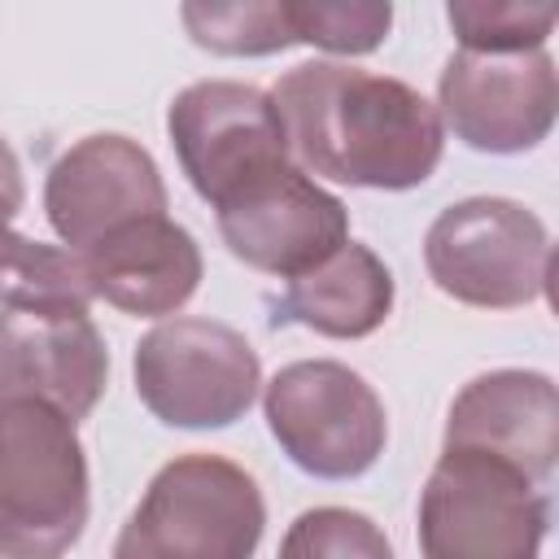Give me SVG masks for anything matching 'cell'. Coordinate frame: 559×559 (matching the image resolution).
I'll list each match as a JSON object with an SVG mask.
<instances>
[{"label":"cell","mask_w":559,"mask_h":559,"mask_svg":"<svg viewBox=\"0 0 559 559\" xmlns=\"http://www.w3.org/2000/svg\"><path fill=\"white\" fill-rule=\"evenodd\" d=\"M266 96L306 175L406 192L441 166L445 127L437 105L402 79L349 61H301Z\"/></svg>","instance_id":"6da1fadb"},{"label":"cell","mask_w":559,"mask_h":559,"mask_svg":"<svg viewBox=\"0 0 559 559\" xmlns=\"http://www.w3.org/2000/svg\"><path fill=\"white\" fill-rule=\"evenodd\" d=\"M87 454L48 402H0V559H66L87 528Z\"/></svg>","instance_id":"7a4b0ae2"},{"label":"cell","mask_w":559,"mask_h":559,"mask_svg":"<svg viewBox=\"0 0 559 559\" xmlns=\"http://www.w3.org/2000/svg\"><path fill=\"white\" fill-rule=\"evenodd\" d=\"M262 528L258 480L223 454L192 450L148 480L109 559H253Z\"/></svg>","instance_id":"3957f363"},{"label":"cell","mask_w":559,"mask_h":559,"mask_svg":"<svg viewBox=\"0 0 559 559\" xmlns=\"http://www.w3.org/2000/svg\"><path fill=\"white\" fill-rule=\"evenodd\" d=\"M546 528V485L480 450L445 445L419 489L424 559H542Z\"/></svg>","instance_id":"277c9868"},{"label":"cell","mask_w":559,"mask_h":559,"mask_svg":"<svg viewBox=\"0 0 559 559\" xmlns=\"http://www.w3.org/2000/svg\"><path fill=\"white\" fill-rule=\"evenodd\" d=\"M428 280L476 310H520L546 297L555 245L546 223L507 197H467L445 205L424 236Z\"/></svg>","instance_id":"5b68a950"},{"label":"cell","mask_w":559,"mask_h":559,"mask_svg":"<svg viewBox=\"0 0 559 559\" xmlns=\"http://www.w3.org/2000/svg\"><path fill=\"white\" fill-rule=\"evenodd\" d=\"M262 415L293 467L314 480H354L389 445V415L376 389L345 362L301 358L262 389Z\"/></svg>","instance_id":"8992f818"},{"label":"cell","mask_w":559,"mask_h":559,"mask_svg":"<svg viewBox=\"0 0 559 559\" xmlns=\"http://www.w3.org/2000/svg\"><path fill=\"white\" fill-rule=\"evenodd\" d=\"M131 371L140 402L166 428H227L262 389V362L245 332L197 314L144 332Z\"/></svg>","instance_id":"52a82bcc"},{"label":"cell","mask_w":559,"mask_h":559,"mask_svg":"<svg viewBox=\"0 0 559 559\" xmlns=\"http://www.w3.org/2000/svg\"><path fill=\"white\" fill-rule=\"evenodd\" d=\"M166 131L192 192L214 210L245 183L293 162L271 96L236 79L188 83L166 109Z\"/></svg>","instance_id":"ba28073f"},{"label":"cell","mask_w":559,"mask_h":559,"mask_svg":"<svg viewBox=\"0 0 559 559\" xmlns=\"http://www.w3.org/2000/svg\"><path fill=\"white\" fill-rule=\"evenodd\" d=\"M559 109L555 57L537 52H454L437 79V118L476 153L537 148Z\"/></svg>","instance_id":"9c48e42d"},{"label":"cell","mask_w":559,"mask_h":559,"mask_svg":"<svg viewBox=\"0 0 559 559\" xmlns=\"http://www.w3.org/2000/svg\"><path fill=\"white\" fill-rule=\"evenodd\" d=\"M166 183L144 144L118 131L74 140L44 179V214L79 258L127 223L166 214Z\"/></svg>","instance_id":"30bf717a"},{"label":"cell","mask_w":559,"mask_h":559,"mask_svg":"<svg viewBox=\"0 0 559 559\" xmlns=\"http://www.w3.org/2000/svg\"><path fill=\"white\" fill-rule=\"evenodd\" d=\"M214 214L227 253L280 280L306 275L349 240L345 201L323 192L297 162L245 183Z\"/></svg>","instance_id":"8fae6325"},{"label":"cell","mask_w":559,"mask_h":559,"mask_svg":"<svg viewBox=\"0 0 559 559\" xmlns=\"http://www.w3.org/2000/svg\"><path fill=\"white\" fill-rule=\"evenodd\" d=\"M109 384V349L87 310L0 306V402H48L74 424Z\"/></svg>","instance_id":"7c38bea8"},{"label":"cell","mask_w":559,"mask_h":559,"mask_svg":"<svg viewBox=\"0 0 559 559\" xmlns=\"http://www.w3.org/2000/svg\"><path fill=\"white\" fill-rule=\"evenodd\" d=\"M445 445L515 463L528 480L550 485L559 459V389L546 371L502 367L467 380L445 415Z\"/></svg>","instance_id":"4fadbf2b"},{"label":"cell","mask_w":559,"mask_h":559,"mask_svg":"<svg viewBox=\"0 0 559 559\" xmlns=\"http://www.w3.org/2000/svg\"><path fill=\"white\" fill-rule=\"evenodd\" d=\"M92 301H109L122 314L166 319L201 288V245L170 214L140 218L79 253Z\"/></svg>","instance_id":"5bb4252c"},{"label":"cell","mask_w":559,"mask_h":559,"mask_svg":"<svg viewBox=\"0 0 559 559\" xmlns=\"http://www.w3.org/2000/svg\"><path fill=\"white\" fill-rule=\"evenodd\" d=\"M393 314V275L389 266L358 240H345L332 258L288 280V288L271 306V323H297L332 341H358L384 328Z\"/></svg>","instance_id":"9a60e30c"},{"label":"cell","mask_w":559,"mask_h":559,"mask_svg":"<svg viewBox=\"0 0 559 559\" xmlns=\"http://www.w3.org/2000/svg\"><path fill=\"white\" fill-rule=\"evenodd\" d=\"M92 293L83 266L70 249L31 240L13 227H0V306L39 310V306H74L87 310Z\"/></svg>","instance_id":"2e32d148"},{"label":"cell","mask_w":559,"mask_h":559,"mask_svg":"<svg viewBox=\"0 0 559 559\" xmlns=\"http://www.w3.org/2000/svg\"><path fill=\"white\" fill-rule=\"evenodd\" d=\"M188 35L197 48H210L218 57H271L293 48L288 4H262V0H236V4H183L179 9Z\"/></svg>","instance_id":"e0dca14e"},{"label":"cell","mask_w":559,"mask_h":559,"mask_svg":"<svg viewBox=\"0 0 559 559\" xmlns=\"http://www.w3.org/2000/svg\"><path fill=\"white\" fill-rule=\"evenodd\" d=\"M445 17L463 52H537L555 31V4L520 0H450Z\"/></svg>","instance_id":"ac0fdd59"},{"label":"cell","mask_w":559,"mask_h":559,"mask_svg":"<svg viewBox=\"0 0 559 559\" xmlns=\"http://www.w3.org/2000/svg\"><path fill=\"white\" fill-rule=\"evenodd\" d=\"M284 4L297 44H314L341 57L376 52L393 26V4L380 0H284Z\"/></svg>","instance_id":"d6986e66"},{"label":"cell","mask_w":559,"mask_h":559,"mask_svg":"<svg viewBox=\"0 0 559 559\" xmlns=\"http://www.w3.org/2000/svg\"><path fill=\"white\" fill-rule=\"evenodd\" d=\"M275 559H393V546L362 511L310 507L288 524Z\"/></svg>","instance_id":"ffe728a7"},{"label":"cell","mask_w":559,"mask_h":559,"mask_svg":"<svg viewBox=\"0 0 559 559\" xmlns=\"http://www.w3.org/2000/svg\"><path fill=\"white\" fill-rule=\"evenodd\" d=\"M26 205V179H22V162L13 153V144L0 135V227L13 223V214Z\"/></svg>","instance_id":"44dd1931"}]
</instances>
